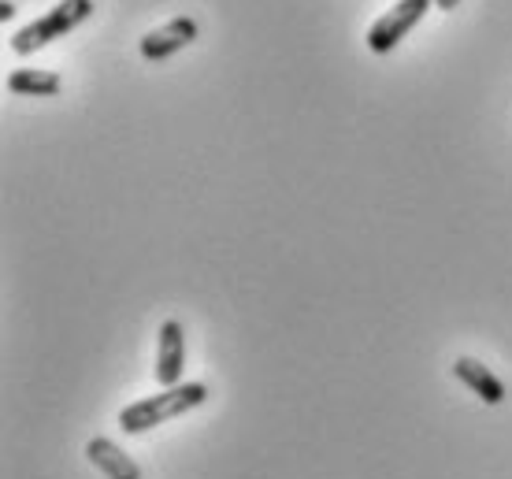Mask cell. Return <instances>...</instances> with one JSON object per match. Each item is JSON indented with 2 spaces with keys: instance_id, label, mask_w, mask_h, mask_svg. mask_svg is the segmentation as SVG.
Returning <instances> with one entry per match:
<instances>
[{
  "instance_id": "obj_7",
  "label": "cell",
  "mask_w": 512,
  "mask_h": 479,
  "mask_svg": "<svg viewBox=\"0 0 512 479\" xmlns=\"http://www.w3.org/2000/svg\"><path fill=\"white\" fill-rule=\"evenodd\" d=\"M86 457L90 465H97L108 479H141V468L119 450L112 439H90L86 442Z\"/></svg>"
},
{
  "instance_id": "obj_6",
  "label": "cell",
  "mask_w": 512,
  "mask_h": 479,
  "mask_svg": "<svg viewBox=\"0 0 512 479\" xmlns=\"http://www.w3.org/2000/svg\"><path fill=\"white\" fill-rule=\"evenodd\" d=\"M453 376L461 379L468 390H475V394H479V398H483L487 405H501V402H505V383H501V379L490 372L487 364L475 361V357H457V361H453Z\"/></svg>"
},
{
  "instance_id": "obj_3",
  "label": "cell",
  "mask_w": 512,
  "mask_h": 479,
  "mask_svg": "<svg viewBox=\"0 0 512 479\" xmlns=\"http://www.w3.org/2000/svg\"><path fill=\"white\" fill-rule=\"evenodd\" d=\"M435 8V0H397L386 15H379L368 30V49L386 56L390 49L401 45V38H409V30L420 23L423 15Z\"/></svg>"
},
{
  "instance_id": "obj_8",
  "label": "cell",
  "mask_w": 512,
  "mask_h": 479,
  "mask_svg": "<svg viewBox=\"0 0 512 479\" xmlns=\"http://www.w3.org/2000/svg\"><path fill=\"white\" fill-rule=\"evenodd\" d=\"M64 86V78L56 71H34V67H19L8 75V90L19 97H56Z\"/></svg>"
},
{
  "instance_id": "obj_2",
  "label": "cell",
  "mask_w": 512,
  "mask_h": 479,
  "mask_svg": "<svg viewBox=\"0 0 512 479\" xmlns=\"http://www.w3.org/2000/svg\"><path fill=\"white\" fill-rule=\"evenodd\" d=\"M90 15H93V0H60V4H56V8H49L41 19L26 23L23 30H15V34H12V52H19V56H30V52L45 49V45H52L56 38H64V34H71L75 26L86 23Z\"/></svg>"
},
{
  "instance_id": "obj_10",
  "label": "cell",
  "mask_w": 512,
  "mask_h": 479,
  "mask_svg": "<svg viewBox=\"0 0 512 479\" xmlns=\"http://www.w3.org/2000/svg\"><path fill=\"white\" fill-rule=\"evenodd\" d=\"M435 8H442V12H453V8H461V0H435Z\"/></svg>"
},
{
  "instance_id": "obj_4",
  "label": "cell",
  "mask_w": 512,
  "mask_h": 479,
  "mask_svg": "<svg viewBox=\"0 0 512 479\" xmlns=\"http://www.w3.org/2000/svg\"><path fill=\"white\" fill-rule=\"evenodd\" d=\"M182 368H186V331L179 320H164L156 338V383L160 387H179Z\"/></svg>"
},
{
  "instance_id": "obj_9",
  "label": "cell",
  "mask_w": 512,
  "mask_h": 479,
  "mask_svg": "<svg viewBox=\"0 0 512 479\" xmlns=\"http://www.w3.org/2000/svg\"><path fill=\"white\" fill-rule=\"evenodd\" d=\"M8 19H15V4L12 0H0V23H8Z\"/></svg>"
},
{
  "instance_id": "obj_1",
  "label": "cell",
  "mask_w": 512,
  "mask_h": 479,
  "mask_svg": "<svg viewBox=\"0 0 512 479\" xmlns=\"http://www.w3.org/2000/svg\"><path fill=\"white\" fill-rule=\"evenodd\" d=\"M208 402V387L205 383H179V387H167L153 398H141V402L127 405L123 413H119V428L127 431V435H145V431H153L156 424H167V420H175V416H186L190 409Z\"/></svg>"
},
{
  "instance_id": "obj_5",
  "label": "cell",
  "mask_w": 512,
  "mask_h": 479,
  "mask_svg": "<svg viewBox=\"0 0 512 479\" xmlns=\"http://www.w3.org/2000/svg\"><path fill=\"white\" fill-rule=\"evenodd\" d=\"M193 38H197V19L182 15V19H171V23L153 30V34H145V38L138 41V49L145 60L160 64V60H167V56H175V52L186 49Z\"/></svg>"
}]
</instances>
